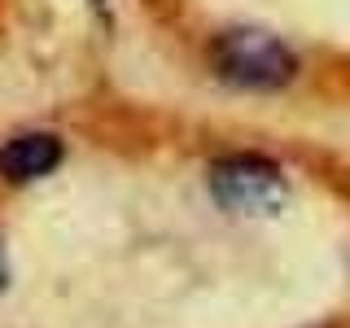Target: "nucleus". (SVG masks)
<instances>
[{"mask_svg": "<svg viewBox=\"0 0 350 328\" xmlns=\"http://www.w3.org/2000/svg\"><path fill=\"white\" fill-rule=\"evenodd\" d=\"M62 162V140L53 131H22L0 149V175L9 184H31L53 175Z\"/></svg>", "mask_w": 350, "mask_h": 328, "instance_id": "nucleus-3", "label": "nucleus"}, {"mask_svg": "<svg viewBox=\"0 0 350 328\" xmlns=\"http://www.w3.org/2000/svg\"><path fill=\"white\" fill-rule=\"evenodd\" d=\"M215 70L237 87L271 92V87H284L298 74V57H293L271 31L232 27L215 40Z\"/></svg>", "mask_w": 350, "mask_h": 328, "instance_id": "nucleus-1", "label": "nucleus"}, {"mask_svg": "<svg viewBox=\"0 0 350 328\" xmlns=\"http://www.w3.org/2000/svg\"><path fill=\"white\" fill-rule=\"evenodd\" d=\"M211 193L224 210L232 215H271L284 206V175L276 162L254 158V153H232V158L211 167Z\"/></svg>", "mask_w": 350, "mask_h": 328, "instance_id": "nucleus-2", "label": "nucleus"}, {"mask_svg": "<svg viewBox=\"0 0 350 328\" xmlns=\"http://www.w3.org/2000/svg\"><path fill=\"white\" fill-rule=\"evenodd\" d=\"M9 284V262H5V249H0V289Z\"/></svg>", "mask_w": 350, "mask_h": 328, "instance_id": "nucleus-4", "label": "nucleus"}]
</instances>
